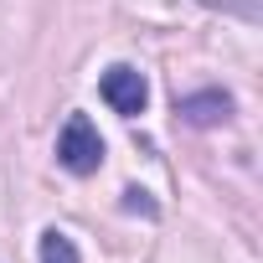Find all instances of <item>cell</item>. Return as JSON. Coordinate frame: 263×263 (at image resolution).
Masks as SVG:
<instances>
[{
    "mask_svg": "<svg viewBox=\"0 0 263 263\" xmlns=\"http://www.w3.org/2000/svg\"><path fill=\"white\" fill-rule=\"evenodd\" d=\"M57 160L72 171V176H93L103 165V140H98V129L88 124V114H72L62 124V135H57Z\"/></svg>",
    "mask_w": 263,
    "mask_h": 263,
    "instance_id": "6da1fadb",
    "label": "cell"
},
{
    "mask_svg": "<svg viewBox=\"0 0 263 263\" xmlns=\"http://www.w3.org/2000/svg\"><path fill=\"white\" fill-rule=\"evenodd\" d=\"M98 88H103L108 108H114V114H124V119L145 114V103H150V88H145V78H140L135 67H108Z\"/></svg>",
    "mask_w": 263,
    "mask_h": 263,
    "instance_id": "7a4b0ae2",
    "label": "cell"
},
{
    "mask_svg": "<svg viewBox=\"0 0 263 263\" xmlns=\"http://www.w3.org/2000/svg\"><path fill=\"white\" fill-rule=\"evenodd\" d=\"M176 114H181L186 124H222V119L232 114V98H227V93H196V98H181Z\"/></svg>",
    "mask_w": 263,
    "mask_h": 263,
    "instance_id": "3957f363",
    "label": "cell"
},
{
    "mask_svg": "<svg viewBox=\"0 0 263 263\" xmlns=\"http://www.w3.org/2000/svg\"><path fill=\"white\" fill-rule=\"evenodd\" d=\"M42 263H78V248H72V237L67 232H42Z\"/></svg>",
    "mask_w": 263,
    "mask_h": 263,
    "instance_id": "277c9868",
    "label": "cell"
}]
</instances>
